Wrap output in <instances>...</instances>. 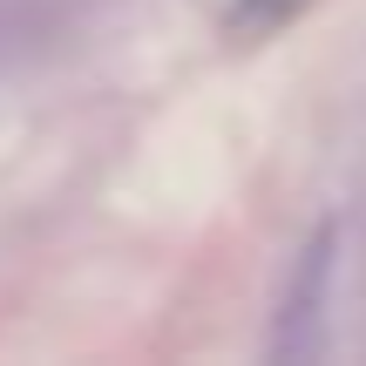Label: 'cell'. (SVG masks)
<instances>
[{"instance_id": "1", "label": "cell", "mask_w": 366, "mask_h": 366, "mask_svg": "<svg viewBox=\"0 0 366 366\" xmlns=\"http://www.w3.org/2000/svg\"><path fill=\"white\" fill-rule=\"evenodd\" d=\"M326 285H332V231H319L312 244L299 251V272H292V292L278 305V360H305L319 346V319H326Z\"/></svg>"}]
</instances>
